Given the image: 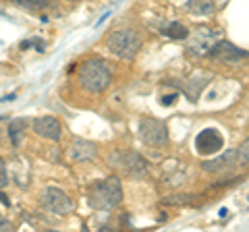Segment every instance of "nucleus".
Here are the masks:
<instances>
[{
	"label": "nucleus",
	"mask_w": 249,
	"mask_h": 232,
	"mask_svg": "<svg viewBox=\"0 0 249 232\" xmlns=\"http://www.w3.org/2000/svg\"><path fill=\"white\" fill-rule=\"evenodd\" d=\"M123 201V187L121 181L116 176H108V179L91 184L88 193V203L93 210L100 212H110L114 207H119Z\"/></svg>",
	"instance_id": "nucleus-1"
},
{
	"label": "nucleus",
	"mask_w": 249,
	"mask_h": 232,
	"mask_svg": "<svg viewBox=\"0 0 249 232\" xmlns=\"http://www.w3.org/2000/svg\"><path fill=\"white\" fill-rule=\"evenodd\" d=\"M110 83H112V71L108 68L104 60L91 58L85 60L79 66V85L89 94H102V91L110 87Z\"/></svg>",
	"instance_id": "nucleus-2"
},
{
	"label": "nucleus",
	"mask_w": 249,
	"mask_h": 232,
	"mask_svg": "<svg viewBox=\"0 0 249 232\" xmlns=\"http://www.w3.org/2000/svg\"><path fill=\"white\" fill-rule=\"evenodd\" d=\"M106 46L110 54L121 60H133L142 48V37L133 29H116L106 37Z\"/></svg>",
	"instance_id": "nucleus-3"
},
{
	"label": "nucleus",
	"mask_w": 249,
	"mask_h": 232,
	"mask_svg": "<svg viewBox=\"0 0 249 232\" xmlns=\"http://www.w3.org/2000/svg\"><path fill=\"white\" fill-rule=\"evenodd\" d=\"M139 137L150 148H162V145L168 143V129L164 125V120L143 116L142 122H139Z\"/></svg>",
	"instance_id": "nucleus-4"
},
{
	"label": "nucleus",
	"mask_w": 249,
	"mask_h": 232,
	"mask_svg": "<svg viewBox=\"0 0 249 232\" xmlns=\"http://www.w3.org/2000/svg\"><path fill=\"white\" fill-rule=\"evenodd\" d=\"M40 203L46 212H50L54 215H69L73 212V201L69 199L65 191H60L56 187H46L40 193Z\"/></svg>",
	"instance_id": "nucleus-5"
},
{
	"label": "nucleus",
	"mask_w": 249,
	"mask_h": 232,
	"mask_svg": "<svg viewBox=\"0 0 249 232\" xmlns=\"http://www.w3.org/2000/svg\"><path fill=\"white\" fill-rule=\"evenodd\" d=\"M112 162L116 168H121L127 176H133V179H142L147 174V164L145 160L135 151H116L112 156Z\"/></svg>",
	"instance_id": "nucleus-6"
},
{
	"label": "nucleus",
	"mask_w": 249,
	"mask_h": 232,
	"mask_svg": "<svg viewBox=\"0 0 249 232\" xmlns=\"http://www.w3.org/2000/svg\"><path fill=\"white\" fill-rule=\"evenodd\" d=\"M222 145H224V137L216 129H204L196 137V149L201 156H212V153L222 149Z\"/></svg>",
	"instance_id": "nucleus-7"
},
{
	"label": "nucleus",
	"mask_w": 249,
	"mask_h": 232,
	"mask_svg": "<svg viewBox=\"0 0 249 232\" xmlns=\"http://www.w3.org/2000/svg\"><path fill=\"white\" fill-rule=\"evenodd\" d=\"M216 44V32L208 27H199L191 33V42H189V54L196 56H206L212 50V46Z\"/></svg>",
	"instance_id": "nucleus-8"
},
{
	"label": "nucleus",
	"mask_w": 249,
	"mask_h": 232,
	"mask_svg": "<svg viewBox=\"0 0 249 232\" xmlns=\"http://www.w3.org/2000/svg\"><path fill=\"white\" fill-rule=\"evenodd\" d=\"M31 127H34V133L37 137L50 139V141H58L62 135V125L54 116H40V118H36L31 122Z\"/></svg>",
	"instance_id": "nucleus-9"
},
{
	"label": "nucleus",
	"mask_w": 249,
	"mask_h": 232,
	"mask_svg": "<svg viewBox=\"0 0 249 232\" xmlns=\"http://www.w3.org/2000/svg\"><path fill=\"white\" fill-rule=\"evenodd\" d=\"M210 56L220 63H239L241 58H249V52H243L231 42H216L210 50Z\"/></svg>",
	"instance_id": "nucleus-10"
},
{
	"label": "nucleus",
	"mask_w": 249,
	"mask_h": 232,
	"mask_svg": "<svg viewBox=\"0 0 249 232\" xmlns=\"http://www.w3.org/2000/svg\"><path fill=\"white\" fill-rule=\"evenodd\" d=\"M237 166H239V156H237V149H229L227 153H222L220 158L204 162V170H208V172H216V174L231 172V170H235Z\"/></svg>",
	"instance_id": "nucleus-11"
},
{
	"label": "nucleus",
	"mask_w": 249,
	"mask_h": 232,
	"mask_svg": "<svg viewBox=\"0 0 249 232\" xmlns=\"http://www.w3.org/2000/svg\"><path fill=\"white\" fill-rule=\"evenodd\" d=\"M98 156V145L85 139H75L69 148V158L73 162H91Z\"/></svg>",
	"instance_id": "nucleus-12"
},
{
	"label": "nucleus",
	"mask_w": 249,
	"mask_h": 232,
	"mask_svg": "<svg viewBox=\"0 0 249 232\" xmlns=\"http://www.w3.org/2000/svg\"><path fill=\"white\" fill-rule=\"evenodd\" d=\"M208 81H210V75H199V77H193V79L185 81V83L181 85V89L185 91L187 96H189V99H193V102H196L197 96H199V91L206 87Z\"/></svg>",
	"instance_id": "nucleus-13"
},
{
	"label": "nucleus",
	"mask_w": 249,
	"mask_h": 232,
	"mask_svg": "<svg viewBox=\"0 0 249 232\" xmlns=\"http://www.w3.org/2000/svg\"><path fill=\"white\" fill-rule=\"evenodd\" d=\"M187 11L196 17H210V15H214L216 4L214 0H191V2H187Z\"/></svg>",
	"instance_id": "nucleus-14"
},
{
	"label": "nucleus",
	"mask_w": 249,
	"mask_h": 232,
	"mask_svg": "<svg viewBox=\"0 0 249 232\" xmlns=\"http://www.w3.org/2000/svg\"><path fill=\"white\" fill-rule=\"evenodd\" d=\"M25 127H27L25 118H17V120H13L9 125V137H11V143L15 145V148H19L21 145V135L25 133Z\"/></svg>",
	"instance_id": "nucleus-15"
},
{
	"label": "nucleus",
	"mask_w": 249,
	"mask_h": 232,
	"mask_svg": "<svg viewBox=\"0 0 249 232\" xmlns=\"http://www.w3.org/2000/svg\"><path fill=\"white\" fill-rule=\"evenodd\" d=\"M162 33L166 37H175V40H185L189 35V29L181 25V23H168V25L162 27Z\"/></svg>",
	"instance_id": "nucleus-16"
},
{
	"label": "nucleus",
	"mask_w": 249,
	"mask_h": 232,
	"mask_svg": "<svg viewBox=\"0 0 249 232\" xmlns=\"http://www.w3.org/2000/svg\"><path fill=\"white\" fill-rule=\"evenodd\" d=\"M237 156H239V164L249 166V137L245 139L243 143L239 145V149H237Z\"/></svg>",
	"instance_id": "nucleus-17"
},
{
	"label": "nucleus",
	"mask_w": 249,
	"mask_h": 232,
	"mask_svg": "<svg viewBox=\"0 0 249 232\" xmlns=\"http://www.w3.org/2000/svg\"><path fill=\"white\" fill-rule=\"evenodd\" d=\"M13 2L23 6V9H40V6H44V0H13Z\"/></svg>",
	"instance_id": "nucleus-18"
},
{
	"label": "nucleus",
	"mask_w": 249,
	"mask_h": 232,
	"mask_svg": "<svg viewBox=\"0 0 249 232\" xmlns=\"http://www.w3.org/2000/svg\"><path fill=\"white\" fill-rule=\"evenodd\" d=\"M9 184V174H6V164L4 160L0 158V189H4Z\"/></svg>",
	"instance_id": "nucleus-19"
},
{
	"label": "nucleus",
	"mask_w": 249,
	"mask_h": 232,
	"mask_svg": "<svg viewBox=\"0 0 249 232\" xmlns=\"http://www.w3.org/2000/svg\"><path fill=\"white\" fill-rule=\"evenodd\" d=\"M177 102V94H170V96H164V99H162V104L164 106H173Z\"/></svg>",
	"instance_id": "nucleus-20"
},
{
	"label": "nucleus",
	"mask_w": 249,
	"mask_h": 232,
	"mask_svg": "<svg viewBox=\"0 0 249 232\" xmlns=\"http://www.w3.org/2000/svg\"><path fill=\"white\" fill-rule=\"evenodd\" d=\"M13 228V224L9 220H4L2 215H0V230H11Z\"/></svg>",
	"instance_id": "nucleus-21"
}]
</instances>
